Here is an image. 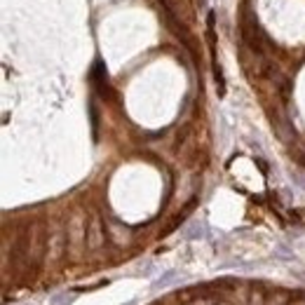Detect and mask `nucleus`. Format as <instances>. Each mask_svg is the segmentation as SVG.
I'll list each match as a JSON object with an SVG mask.
<instances>
[{"label": "nucleus", "mask_w": 305, "mask_h": 305, "mask_svg": "<svg viewBox=\"0 0 305 305\" xmlns=\"http://www.w3.org/2000/svg\"><path fill=\"white\" fill-rule=\"evenodd\" d=\"M204 235V225L202 223H193L188 230H183V239H200Z\"/></svg>", "instance_id": "7ed1b4c3"}, {"label": "nucleus", "mask_w": 305, "mask_h": 305, "mask_svg": "<svg viewBox=\"0 0 305 305\" xmlns=\"http://www.w3.org/2000/svg\"><path fill=\"white\" fill-rule=\"evenodd\" d=\"M277 256H282V258H293L291 254H289V251L284 249V247H279V249H277Z\"/></svg>", "instance_id": "39448f33"}, {"label": "nucleus", "mask_w": 305, "mask_h": 305, "mask_svg": "<svg viewBox=\"0 0 305 305\" xmlns=\"http://www.w3.org/2000/svg\"><path fill=\"white\" fill-rule=\"evenodd\" d=\"M87 244L89 249H99L103 244V230H101V218L94 216L89 223V232H87Z\"/></svg>", "instance_id": "f257e3e1"}, {"label": "nucleus", "mask_w": 305, "mask_h": 305, "mask_svg": "<svg viewBox=\"0 0 305 305\" xmlns=\"http://www.w3.org/2000/svg\"><path fill=\"white\" fill-rule=\"evenodd\" d=\"M73 303V293H56L54 298L49 300V305H68Z\"/></svg>", "instance_id": "20e7f679"}, {"label": "nucleus", "mask_w": 305, "mask_h": 305, "mask_svg": "<svg viewBox=\"0 0 305 305\" xmlns=\"http://www.w3.org/2000/svg\"><path fill=\"white\" fill-rule=\"evenodd\" d=\"M178 277H181V272H178V270L162 272V277L153 282V289H155V291H160V289H167V286H171L174 282H178Z\"/></svg>", "instance_id": "f03ea898"}]
</instances>
